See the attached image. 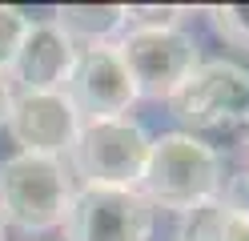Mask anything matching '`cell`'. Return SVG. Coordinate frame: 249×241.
Instances as JSON below:
<instances>
[{
	"mask_svg": "<svg viewBox=\"0 0 249 241\" xmlns=\"http://www.w3.org/2000/svg\"><path fill=\"white\" fill-rule=\"evenodd\" d=\"M0 241H4V221H0Z\"/></svg>",
	"mask_w": 249,
	"mask_h": 241,
	"instance_id": "e0dca14e",
	"label": "cell"
},
{
	"mask_svg": "<svg viewBox=\"0 0 249 241\" xmlns=\"http://www.w3.org/2000/svg\"><path fill=\"white\" fill-rule=\"evenodd\" d=\"M181 241H249V217L233 213L221 197H213L185 213Z\"/></svg>",
	"mask_w": 249,
	"mask_h": 241,
	"instance_id": "8fae6325",
	"label": "cell"
},
{
	"mask_svg": "<svg viewBox=\"0 0 249 241\" xmlns=\"http://www.w3.org/2000/svg\"><path fill=\"white\" fill-rule=\"evenodd\" d=\"M8 109H12V85H8V76L0 73V125H8Z\"/></svg>",
	"mask_w": 249,
	"mask_h": 241,
	"instance_id": "2e32d148",
	"label": "cell"
},
{
	"mask_svg": "<svg viewBox=\"0 0 249 241\" xmlns=\"http://www.w3.org/2000/svg\"><path fill=\"white\" fill-rule=\"evenodd\" d=\"M185 8H124V28H177Z\"/></svg>",
	"mask_w": 249,
	"mask_h": 241,
	"instance_id": "5bb4252c",
	"label": "cell"
},
{
	"mask_svg": "<svg viewBox=\"0 0 249 241\" xmlns=\"http://www.w3.org/2000/svg\"><path fill=\"white\" fill-rule=\"evenodd\" d=\"M137 193L153 209L189 213V209L205 205L221 193V157L213 145L189 133H165L149 141V161Z\"/></svg>",
	"mask_w": 249,
	"mask_h": 241,
	"instance_id": "6da1fadb",
	"label": "cell"
},
{
	"mask_svg": "<svg viewBox=\"0 0 249 241\" xmlns=\"http://www.w3.org/2000/svg\"><path fill=\"white\" fill-rule=\"evenodd\" d=\"M53 24L76 48L113 44L117 32H124V8L121 4H65V8H56Z\"/></svg>",
	"mask_w": 249,
	"mask_h": 241,
	"instance_id": "30bf717a",
	"label": "cell"
},
{
	"mask_svg": "<svg viewBox=\"0 0 249 241\" xmlns=\"http://www.w3.org/2000/svg\"><path fill=\"white\" fill-rule=\"evenodd\" d=\"M69 153H72V169L76 177H85V185L137 189L149 161V137L129 117L85 121Z\"/></svg>",
	"mask_w": 249,
	"mask_h": 241,
	"instance_id": "277c9868",
	"label": "cell"
},
{
	"mask_svg": "<svg viewBox=\"0 0 249 241\" xmlns=\"http://www.w3.org/2000/svg\"><path fill=\"white\" fill-rule=\"evenodd\" d=\"M8 133L17 137L20 153L60 157L81 133V117L65 93H20L8 109Z\"/></svg>",
	"mask_w": 249,
	"mask_h": 241,
	"instance_id": "ba28073f",
	"label": "cell"
},
{
	"mask_svg": "<svg viewBox=\"0 0 249 241\" xmlns=\"http://www.w3.org/2000/svg\"><path fill=\"white\" fill-rule=\"evenodd\" d=\"M113 44L137 96L149 101H169L181 80L201 64L197 40L181 28H124V37Z\"/></svg>",
	"mask_w": 249,
	"mask_h": 241,
	"instance_id": "5b68a950",
	"label": "cell"
},
{
	"mask_svg": "<svg viewBox=\"0 0 249 241\" xmlns=\"http://www.w3.org/2000/svg\"><path fill=\"white\" fill-rule=\"evenodd\" d=\"M69 105L76 109V117L85 121H113L124 117L129 105L137 101V89L124 64L117 56V44H92V48H76V60L69 69L65 89Z\"/></svg>",
	"mask_w": 249,
	"mask_h": 241,
	"instance_id": "52a82bcc",
	"label": "cell"
},
{
	"mask_svg": "<svg viewBox=\"0 0 249 241\" xmlns=\"http://www.w3.org/2000/svg\"><path fill=\"white\" fill-rule=\"evenodd\" d=\"M28 16L20 8H12V4H0V73L8 76L12 69V60H17L20 53V44H24V32H28Z\"/></svg>",
	"mask_w": 249,
	"mask_h": 241,
	"instance_id": "4fadbf2b",
	"label": "cell"
},
{
	"mask_svg": "<svg viewBox=\"0 0 249 241\" xmlns=\"http://www.w3.org/2000/svg\"><path fill=\"white\" fill-rule=\"evenodd\" d=\"M72 201L69 173L56 157L17 153L0 161V221L24 233H44L65 221Z\"/></svg>",
	"mask_w": 249,
	"mask_h": 241,
	"instance_id": "3957f363",
	"label": "cell"
},
{
	"mask_svg": "<svg viewBox=\"0 0 249 241\" xmlns=\"http://www.w3.org/2000/svg\"><path fill=\"white\" fill-rule=\"evenodd\" d=\"M69 241H149L153 205L137 189L81 185L60 221Z\"/></svg>",
	"mask_w": 249,
	"mask_h": 241,
	"instance_id": "8992f818",
	"label": "cell"
},
{
	"mask_svg": "<svg viewBox=\"0 0 249 241\" xmlns=\"http://www.w3.org/2000/svg\"><path fill=\"white\" fill-rule=\"evenodd\" d=\"M233 213H241V217H249V173H237V177H229V185L217 193Z\"/></svg>",
	"mask_w": 249,
	"mask_h": 241,
	"instance_id": "9a60e30c",
	"label": "cell"
},
{
	"mask_svg": "<svg viewBox=\"0 0 249 241\" xmlns=\"http://www.w3.org/2000/svg\"><path fill=\"white\" fill-rule=\"evenodd\" d=\"M72 60H76V44L53 20H36V24H28L24 44L8 73H12V80L24 85V93H60Z\"/></svg>",
	"mask_w": 249,
	"mask_h": 241,
	"instance_id": "9c48e42d",
	"label": "cell"
},
{
	"mask_svg": "<svg viewBox=\"0 0 249 241\" xmlns=\"http://www.w3.org/2000/svg\"><path fill=\"white\" fill-rule=\"evenodd\" d=\"M189 137H237L249 129V73L229 60H205L169 96Z\"/></svg>",
	"mask_w": 249,
	"mask_h": 241,
	"instance_id": "7a4b0ae2",
	"label": "cell"
},
{
	"mask_svg": "<svg viewBox=\"0 0 249 241\" xmlns=\"http://www.w3.org/2000/svg\"><path fill=\"white\" fill-rule=\"evenodd\" d=\"M205 12H209L213 32H217L229 48L249 53V4H213V8H205Z\"/></svg>",
	"mask_w": 249,
	"mask_h": 241,
	"instance_id": "7c38bea8",
	"label": "cell"
}]
</instances>
